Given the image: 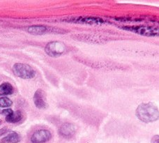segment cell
Here are the masks:
<instances>
[{
	"label": "cell",
	"instance_id": "1",
	"mask_svg": "<svg viewBox=\"0 0 159 143\" xmlns=\"http://www.w3.org/2000/svg\"><path fill=\"white\" fill-rule=\"evenodd\" d=\"M136 116L142 122L149 123L158 119V110L155 105L151 103L142 104L136 110Z\"/></svg>",
	"mask_w": 159,
	"mask_h": 143
},
{
	"label": "cell",
	"instance_id": "2",
	"mask_svg": "<svg viewBox=\"0 0 159 143\" xmlns=\"http://www.w3.org/2000/svg\"><path fill=\"white\" fill-rule=\"evenodd\" d=\"M13 72L17 77L22 79H32L34 78L36 75L35 71L31 66L22 63H17L14 64Z\"/></svg>",
	"mask_w": 159,
	"mask_h": 143
},
{
	"label": "cell",
	"instance_id": "3",
	"mask_svg": "<svg viewBox=\"0 0 159 143\" xmlns=\"http://www.w3.org/2000/svg\"><path fill=\"white\" fill-rule=\"evenodd\" d=\"M45 51L50 57H58L65 53L66 51V46L61 41H52L46 45Z\"/></svg>",
	"mask_w": 159,
	"mask_h": 143
},
{
	"label": "cell",
	"instance_id": "4",
	"mask_svg": "<svg viewBox=\"0 0 159 143\" xmlns=\"http://www.w3.org/2000/svg\"><path fill=\"white\" fill-rule=\"evenodd\" d=\"M52 137L50 131L45 129L36 131L31 137L32 143H45L48 142Z\"/></svg>",
	"mask_w": 159,
	"mask_h": 143
},
{
	"label": "cell",
	"instance_id": "5",
	"mask_svg": "<svg viewBox=\"0 0 159 143\" xmlns=\"http://www.w3.org/2000/svg\"><path fill=\"white\" fill-rule=\"evenodd\" d=\"M34 102L36 108L39 109H45L48 106L46 102V94L41 89L36 90L34 95Z\"/></svg>",
	"mask_w": 159,
	"mask_h": 143
},
{
	"label": "cell",
	"instance_id": "6",
	"mask_svg": "<svg viewBox=\"0 0 159 143\" xmlns=\"http://www.w3.org/2000/svg\"><path fill=\"white\" fill-rule=\"evenodd\" d=\"M128 30L132 31L138 34L145 36H155L158 33V30L155 27H145V26H138L127 27Z\"/></svg>",
	"mask_w": 159,
	"mask_h": 143
},
{
	"label": "cell",
	"instance_id": "7",
	"mask_svg": "<svg viewBox=\"0 0 159 143\" xmlns=\"http://www.w3.org/2000/svg\"><path fill=\"white\" fill-rule=\"evenodd\" d=\"M76 131V128L70 123H65L59 128V134L64 138H71Z\"/></svg>",
	"mask_w": 159,
	"mask_h": 143
},
{
	"label": "cell",
	"instance_id": "8",
	"mask_svg": "<svg viewBox=\"0 0 159 143\" xmlns=\"http://www.w3.org/2000/svg\"><path fill=\"white\" fill-rule=\"evenodd\" d=\"M21 140V137L18 133L11 132L2 139L0 143H18Z\"/></svg>",
	"mask_w": 159,
	"mask_h": 143
},
{
	"label": "cell",
	"instance_id": "9",
	"mask_svg": "<svg viewBox=\"0 0 159 143\" xmlns=\"http://www.w3.org/2000/svg\"><path fill=\"white\" fill-rule=\"evenodd\" d=\"M27 31L33 35H42L47 31V27L43 25H33L28 27Z\"/></svg>",
	"mask_w": 159,
	"mask_h": 143
},
{
	"label": "cell",
	"instance_id": "10",
	"mask_svg": "<svg viewBox=\"0 0 159 143\" xmlns=\"http://www.w3.org/2000/svg\"><path fill=\"white\" fill-rule=\"evenodd\" d=\"M22 118V114L21 111L17 110L11 113L10 115L6 117V121L9 123H12V124H15V123L19 122L21 121Z\"/></svg>",
	"mask_w": 159,
	"mask_h": 143
},
{
	"label": "cell",
	"instance_id": "11",
	"mask_svg": "<svg viewBox=\"0 0 159 143\" xmlns=\"http://www.w3.org/2000/svg\"><path fill=\"white\" fill-rule=\"evenodd\" d=\"M13 87L9 82H4L0 85V96H7L13 93Z\"/></svg>",
	"mask_w": 159,
	"mask_h": 143
},
{
	"label": "cell",
	"instance_id": "12",
	"mask_svg": "<svg viewBox=\"0 0 159 143\" xmlns=\"http://www.w3.org/2000/svg\"><path fill=\"white\" fill-rule=\"evenodd\" d=\"M13 102L8 97L3 96L0 98V107L1 108H8L12 105Z\"/></svg>",
	"mask_w": 159,
	"mask_h": 143
},
{
	"label": "cell",
	"instance_id": "13",
	"mask_svg": "<svg viewBox=\"0 0 159 143\" xmlns=\"http://www.w3.org/2000/svg\"><path fill=\"white\" fill-rule=\"evenodd\" d=\"M13 112V111L11 109H5L4 110H2V113L4 114V115H5V117H7L8 115H10V114L12 113Z\"/></svg>",
	"mask_w": 159,
	"mask_h": 143
},
{
	"label": "cell",
	"instance_id": "14",
	"mask_svg": "<svg viewBox=\"0 0 159 143\" xmlns=\"http://www.w3.org/2000/svg\"><path fill=\"white\" fill-rule=\"evenodd\" d=\"M152 143H158V135L153 137L152 139Z\"/></svg>",
	"mask_w": 159,
	"mask_h": 143
},
{
	"label": "cell",
	"instance_id": "15",
	"mask_svg": "<svg viewBox=\"0 0 159 143\" xmlns=\"http://www.w3.org/2000/svg\"><path fill=\"white\" fill-rule=\"evenodd\" d=\"M8 131L7 130V128H3L2 129H0V136L3 135V134H4L5 133H7Z\"/></svg>",
	"mask_w": 159,
	"mask_h": 143
}]
</instances>
